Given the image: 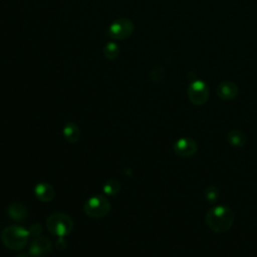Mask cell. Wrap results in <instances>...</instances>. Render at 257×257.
I'll return each mask as SVG.
<instances>
[{
    "instance_id": "cell-18",
    "label": "cell",
    "mask_w": 257,
    "mask_h": 257,
    "mask_svg": "<svg viewBox=\"0 0 257 257\" xmlns=\"http://www.w3.org/2000/svg\"><path fill=\"white\" fill-rule=\"evenodd\" d=\"M28 231H29L30 236L36 238V237H39L40 233L42 232V227L39 224H33V225L30 226Z\"/></svg>"
},
{
    "instance_id": "cell-14",
    "label": "cell",
    "mask_w": 257,
    "mask_h": 257,
    "mask_svg": "<svg viewBox=\"0 0 257 257\" xmlns=\"http://www.w3.org/2000/svg\"><path fill=\"white\" fill-rule=\"evenodd\" d=\"M103 55L109 60L117 58V56L119 55V46L113 41L107 42L103 47Z\"/></svg>"
},
{
    "instance_id": "cell-10",
    "label": "cell",
    "mask_w": 257,
    "mask_h": 257,
    "mask_svg": "<svg viewBox=\"0 0 257 257\" xmlns=\"http://www.w3.org/2000/svg\"><path fill=\"white\" fill-rule=\"evenodd\" d=\"M34 195L41 202H50L53 200L55 192L51 185L41 182L34 187Z\"/></svg>"
},
{
    "instance_id": "cell-13",
    "label": "cell",
    "mask_w": 257,
    "mask_h": 257,
    "mask_svg": "<svg viewBox=\"0 0 257 257\" xmlns=\"http://www.w3.org/2000/svg\"><path fill=\"white\" fill-rule=\"evenodd\" d=\"M62 134L68 143H76L80 138V130L74 122H67L63 126Z\"/></svg>"
},
{
    "instance_id": "cell-3",
    "label": "cell",
    "mask_w": 257,
    "mask_h": 257,
    "mask_svg": "<svg viewBox=\"0 0 257 257\" xmlns=\"http://www.w3.org/2000/svg\"><path fill=\"white\" fill-rule=\"evenodd\" d=\"M46 227L54 236L65 237L72 231L73 221L67 214L56 212L46 219Z\"/></svg>"
},
{
    "instance_id": "cell-9",
    "label": "cell",
    "mask_w": 257,
    "mask_h": 257,
    "mask_svg": "<svg viewBox=\"0 0 257 257\" xmlns=\"http://www.w3.org/2000/svg\"><path fill=\"white\" fill-rule=\"evenodd\" d=\"M238 91L239 89L236 83L226 80V81H222L217 86L216 93L223 100H232L237 96Z\"/></svg>"
},
{
    "instance_id": "cell-8",
    "label": "cell",
    "mask_w": 257,
    "mask_h": 257,
    "mask_svg": "<svg viewBox=\"0 0 257 257\" xmlns=\"http://www.w3.org/2000/svg\"><path fill=\"white\" fill-rule=\"evenodd\" d=\"M52 249L51 241L46 237H36L29 246V254L34 257H42L50 253Z\"/></svg>"
},
{
    "instance_id": "cell-16",
    "label": "cell",
    "mask_w": 257,
    "mask_h": 257,
    "mask_svg": "<svg viewBox=\"0 0 257 257\" xmlns=\"http://www.w3.org/2000/svg\"><path fill=\"white\" fill-rule=\"evenodd\" d=\"M219 195H220V193H219L218 188L213 185L206 187V189L204 191V196H205L206 201L211 204H214L217 202V200L219 199Z\"/></svg>"
},
{
    "instance_id": "cell-17",
    "label": "cell",
    "mask_w": 257,
    "mask_h": 257,
    "mask_svg": "<svg viewBox=\"0 0 257 257\" xmlns=\"http://www.w3.org/2000/svg\"><path fill=\"white\" fill-rule=\"evenodd\" d=\"M165 76V69L162 66H155L150 72L151 81L154 83H160Z\"/></svg>"
},
{
    "instance_id": "cell-20",
    "label": "cell",
    "mask_w": 257,
    "mask_h": 257,
    "mask_svg": "<svg viewBox=\"0 0 257 257\" xmlns=\"http://www.w3.org/2000/svg\"><path fill=\"white\" fill-rule=\"evenodd\" d=\"M17 257H28V255H27V254H25V253H20Z\"/></svg>"
},
{
    "instance_id": "cell-1",
    "label": "cell",
    "mask_w": 257,
    "mask_h": 257,
    "mask_svg": "<svg viewBox=\"0 0 257 257\" xmlns=\"http://www.w3.org/2000/svg\"><path fill=\"white\" fill-rule=\"evenodd\" d=\"M234 212L227 206H214L210 208L205 216L208 228L215 233L228 232L234 224Z\"/></svg>"
},
{
    "instance_id": "cell-7",
    "label": "cell",
    "mask_w": 257,
    "mask_h": 257,
    "mask_svg": "<svg viewBox=\"0 0 257 257\" xmlns=\"http://www.w3.org/2000/svg\"><path fill=\"white\" fill-rule=\"evenodd\" d=\"M173 150L181 158H190L197 153L198 145L191 138H180L174 143Z\"/></svg>"
},
{
    "instance_id": "cell-5",
    "label": "cell",
    "mask_w": 257,
    "mask_h": 257,
    "mask_svg": "<svg viewBox=\"0 0 257 257\" xmlns=\"http://www.w3.org/2000/svg\"><path fill=\"white\" fill-rule=\"evenodd\" d=\"M135 30L133 21L128 18L120 17L111 22L107 29V35L113 40H123L128 38Z\"/></svg>"
},
{
    "instance_id": "cell-12",
    "label": "cell",
    "mask_w": 257,
    "mask_h": 257,
    "mask_svg": "<svg viewBox=\"0 0 257 257\" xmlns=\"http://www.w3.org/2000/svg\"><path fill=\"white\" fill-rule=\"evenodd\" d=\"M227 142L234 148H242L247 142L246 135L240 130H231L227 134Z\"/></svg>"
},
{
    "instance_id": "cell-6",
    "label": "cell",
    "mask_w": 257,
    "mask_h": 257,
    "mask_svg": "<svg viewBox=\"0 0 257 257\" xmlns=\"http://www.w3.org/2000/svg\"><path fill=\"white\" fill-rule=\"evenodd\" d=\"M187 93L193 104L203 105L209 98V87L205 81L196 79L190 83Z\"/></svg>"
},
{
    "instance_id": "cell-19",
    "label": "cell",
    "mask_w": 257,
    "mask_h": 257,
    "mask_svg": "<svg viewBox=\"0 0 257 257\" xmlns=\"http://www.w3.org/2000/svg\"><path fill=\"white\" fill-rule=\"evenodd\" d=\"M55 246L58 250H63L66 247V241H65L64 237H58V239L55 243Z\"/></svg>"
},
{
    "instance_id": "cell-2",
    "label": "cell",
    "mask_w": 257,
    "mask_h": 257,
    "mask_svg": "<svg viewBox=\"0 0 257 257\" xmlns=\"http://www.w3.org/2000/svg\"><path fill=\"white\" fill-rule=\"evenodd\" d=\"M29 236V231L24 227L18 225H10L2 230L1 241L6 248L18 251L26 246Z\"/></svg>"
},
{
    "instance_id": "cell-15",
    "label": "cell",
    "mask_w": 257,
    "mask_h": 257,
    "mask_svg": "<svg viewBox=\"0 0 257 257\" xmlns=\"http://www.w3.org/2000/svg\"><path fill=\"white\" fill-rule=\"evenodd\" d=\"M102 191L107 196H114L119 193L120 191V184L117 180L110 179L105 182V184L102 187Z\"/></svg>"
},
{
    "instance_id": "cell-11",
    "label": "cell",
    "mask_w": 257,
    "mask_h": 257,
    "mask_svg": "<svg viewBox=\"0 0 257 257\" xmlns=\"http://www.w3.org/2000/svg\"><path fill=\"white\" fill-rule=\"evenodd\" d=\"M7 214L10 219L16 222H23L28 217V212L23 204L12 202L7 208Z\"/></svg>"
},
{
    "instance_id": "cell-4",
    "label": "cell",
    "mask_w": 257,
    "mask_h": 257,
    "mask_svg": "<svg viewBox=\"0 0 257 257\" xmlns=\"http://www.w3.org/2000/svg\"><path fill=\"white\" fill-rule=\"evenodd\" d=\"M110 210V203L107 198L95 195L88 198L83 204V212L86 216L94 219L102 218Z\"/></svg>"
}]
</instances>
